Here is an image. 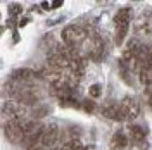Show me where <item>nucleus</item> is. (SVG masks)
<instances>
[{
  "instance_id": "1",
  "label": "nucleus",
  "mask_w": 152,
  "mask_h": 150,
  "mask_svg": "<svg viewBox=\"0 0 152 150\" xmlns=\"http://www.w3.org/2000/svg\"><path fill=\"white\" fill-rule=\"evenodd\" d=\"M62 38V43L64 45H71V47H78L80 43H83L88 36V31L85 26H80V24H73V26H67L62 29L61 33Z\"/></svg>"
},
{
  "instance_id": "2",
  "label": "nucleus",
  "mask_w": 152,
  "mask_h": 150,
  "mask_svg": "<svg viewBox=\"0 0 152 150\" xmlns=\"http://www.w3.org/2000/svg\"><path fill=\"white\" fill-rule=\"evenodd\" d=\"M24 114H26L24 103H21L19 100H7L2 107V121H4V124L21 121V119H24Z\"/></svg>"
},
{
  "instance_id": "3",
  "label": "nucleus",
  "mask_w": 152,
  "mask_h": 150,
  "mask_svg": "<svg viewBox=\"0 0 152 150\" xmlns=\"http://www.w3.org/2000/svg\"><path fill=\"white\" fill-rule=\"evenodd\" d=\"M4 133H5V138L9 141H12V143H23L24 136H26V119L4 124Z\"/></svg>"
},
{
  "instance_id": "4",
  "label": "nucleus",
  "mask_w": 152,
  "mask_h": 150,
  "mask_svg": "<svg viewBox=\"0 0 152 150\" xmlns=\"http://www.w3.org/2000/svg\"><path fill=\"white\" fill-rule=\"evenodd\" d=\"M135 33L138 36H149L152 33V10H143L135 19Z\"/></svg>"
},
{
  "instance_id": "5",
  "label": "nucleus",
  "mask_w": 152,
  "mask_h": 150,
  "mask_svg": "<svg viewBox=\"0 0 152 150\" xmlns=\"http://www.w3.org/2000/svg\"><path fill=\"white\" fill-rule=\"evenodd\" d=\"M119 107H121V112H123V119H126V121L137 119L138 114H140V105L133 97H124L119 102Z\"/></svg>"
},
{
  "instance_id": "6",
  "label": "nucleus",
  "mask_w": 152,
  "mask_h": 150,
  "mask_svg": "<svg viewBox=\"0 0 152 150\" xmlns=\"http://www.w3.org/2000/svg\"><path fill=\"white\" fill-rule=\"evenodd\" d=\"M88 57L92 60H100L104 55V40L100 38V35H92L88 38V47H86Z\"/></svg>"
},
{
  "instance_id": "7",
  "label": "nucleus",
  "mask_w": 152,
  "mask_h": 150,
  "mask_svg": "<svg viewBox=\"0 0 152 150\" xmlns=\"http://www.w3.org/2000/svg\"><path fill=\"white\" fill-rule=\"evenodd\" d=\"M35 78H40V69L35 71V69L23 67V69H16L10 73V81H14V83H26V81H31Z\"/></svg>"
},
{
  "instance_id": "8",
  "label": "nucleus",
  "mask_w": 152,
  "mask_h": 150,
  "mask_svg": "<svg viewBox=\"0 0 152 150\" xmlns=\"http://www.w3.org/2000/svg\"><path fill=\"white\" fill-rule=\"evenodd\" d=\"M100 112L105 119H111V121H123V112H121V107L119 103L116 102H105L102 107H100Z\"/></svg>"
},
{
  "instance_id": "9",
  "label": "nucleus",
  "mask_w": 152,
  "mask_h": 150,
  "mask_svg": "<svg viewBox=\"0 0 152 150\" xmlns=\"http://www.w3.org/2000/svg\"><path fill=\"white\" fill-rule=\"evenodd\" d=\"M59 140V126L56 122H50L45 126V133H43V138H42V147L45 149H50L54 147Z\"/></svg>"
},
{
  "instance_id": "10",
  "label": "nucleus",
  "mask_w": 152,
  "mask_h": 150,
  "mask_svg": "<svg viewBox=\"0 0 152 150\" xmlns=\"http://www.w3.org/2000/svg\"><path fill=\"white\" fill-rule=\"evenodd\" d=\"M145 136H147V133H145V130L140 124H130L128 126V138L135 145H142L143 141H145Z\"/></svg>"
},
{
  "instance_id": "11",
  "label": "nucleus",
  "mask_w": 152,
  "mask_h": 150,
  "mask_svg": "<svg viewBox=\"0 0 152 150\" xmlns=\"http://www.w3.org/2000/svg\"><path fill=\"white\" fill-rule=\"evenodd\" d=\"M128 145V133H124L123 130L116 131L111 138V149L113 150H124Z\"/></svg>"
},
{
  "instance_id": "12",
  "label": "nucleus",
  "mask_w": 152,
  "mask_h": 150,
  "mask_svg": "<svg viewBox=\"0 0 152 150\" xmlns=\"http://www.w3.org/2000/svg\"><path fill=\"white\" fill-rule=\"evenodd\" d=\"M85 67H86V60L81 55H78L76 59H73V60L69 62L67 71H69L71 74H75V76H83V73H85Z\"/></svg>"
},
{
  "instance_id": "13",
  "label": "nucleus",
  "mask_w": 152,
  "mask_h": 150,
  "mask_svg": "<svg viewBox=\"0 0 152 150\" xmlns=\"http://www.w3.org/2000/svg\"><path fill=\"white\" fill-rule=\"evenodd\" d=\"M128 29H130V24H114V43L118 47L123 45L124 38L128 35Z\"/></svg>"
},
{
  "instance_id": "14",
  "label": "nucleus",
  "mask_w": 152,
  "mask_h": 150,
  "mask_svg": "<svg viewBox=\"0 0 152 150\" xmlns=\"http://www.w3.org/2000/svg\"><path fill=\"white\" fill-rule=\"evenodd\" d=\"M132 23V9H119L114 16V24H130Z\"/></svg>"
},
{
  "instance_id": "15",
  "label": "nucleus",
  "mask_w": 152,
  "mask_h": 150,
  "mask_svg": "<svg viewBox=\"0 0 152 150\" xmlns=\"http://www.w3.org/2000/svg\"><path fill=\"white\" fill-rule=\"evenodd\" d=\"M138 79H140V83H142V84L151 86V84H152V71L149 69V67L138 69Z\"/></svg>"
},
{
  "instance_id": "16",
  "label": "nucleus",
  "mask_w": 152,
  "mask_h": 150,
  "mask_svg": "<svg viewBox=\"0 0 152 150\" xmlns=\"http://www.w3.org/2000/svg\"><path fill=\"white\" fill-rule=\"evenodd\" d=\"M48 112H50V107H48V105H43V107H37V109L33 111V114H31V119H33V121H37V119H42V117H45Z\"/></svg>"
},
{
  "instance_id": "17",
  "label": "nucleus",
  "mask_w": 152,
  "mask_h": 150,
  "mask_svg": "<svg viewBox=\"0 0 152 150\" xmlns=\"http://www.w3.org/2000/svg\"><path fill=\"white\" fill-rule=\"evenodd\" d=\"M81 109L88 114H94L95 109H97V103H95L94 100H83V102H81Z\"/></svg>"
},
{
  "instance_id": "18",
  "label": "nucleus",
  "mask_w": 152,
  "mask_h": 150,
  "mask_svg": "<svg viewBox=\"0 0 152 150\" xmlns=\"http://www.w3.org/2000/svg\"><path fill=\"white\" fill-rule=\"evenodd\" d=\"M88 93H90V97L92 98H97V97H100L102 95V84H92L90 86V90H88Z\"/></svg>"
},
{
  "instance_id": "19",
  "label": "nucleus",
  "mask_w": 152,
  "mask_h": 150,
  "mask_svg": "<svg viewBox=\"0 0 152 150\" xmlns=\"http://www.w3.org/2000/svg\"><path fill=\"white\" fill-rule=\"evenodd\" d=\"M21 5H19V4H14V5H10V14H12V16H18V14H21Z\"/></svg>"
},
{
  "instance_id": "20",
  "label": "nucleus",
  "mask_w": 152,
  "mask_h": 150,
  "mask_svg": "<svg viewBox=\"0 0 152 150\" xmlns=\"http://www.w3.org/2000/svg\"><path fill=\"white\" fill-rule=\"evenodd\" d=\"M147 102H149V105H151V109H152V84L147 86Z\"/></svg>"
},
{
  "instance_id": "21",
  "label": "nucleus",
  "mask_w": 152,
  "mask_h": 150,
  "mask_svg": "<svg viewBox=\"0 0 152 150\" xmlns=\"http://www.w3.org/2000/svg\"><path fill=\"white\" fill-rule=\"evenodd\" d=\"M28 23H29V19H28V17H23V19H21V23H19V26H21V28H24Z\"/></svg>"
},
{
  "instance_id": "22",
  "label": "nucleus",
  "mask_w": 152,
  "mask_h": 150,
  "mask_svg": "<svg viewBox=\"0 0 152 150\" xmlns=\"http://www.w3.org/2000/svg\"><path fill=\"white\" fill-rule=\"evenodd\" d=\"M42 9H52V4H48V2H42Z\"/></svg>"
},
{
  "instance_id": "23",
  "label": "nucleus",
  "mask_w": 152,
  "mask_h": 150,
  "mask_svg": "<svg viewBox=\"0 0 152 150\" xmlns=\"http://www.w3.org/2000/svg\"><path fill=\"white\" fill-rule=\"evenodd\" d=\"M62 5V2H52V9H57V7H61Z\"/></svg>"
},
{
  "instance_id": "24",
  "label": "nucleus",
  "mask_w": 152,
  "mask_h": 150,
  "mask_svg": "<svg viewBox=\"0 0 152 150\" xmlns=\"http://www.w3.org/2000/svg\"><path fill=\"white\" fill-rule=\"evenodd\" d=\"M147 67L152 71V52H151V59H149V66H147Z\"/></svg>"
},
{
  "instance_id": "25",
  "label": "nucleus",
  "mask_w": 152,
  "mask_h": 150,
  "mask_svg": "<svg viewBox=\"0 0 152 150\" xmlns=\"http://www.w3.org/2000/svg\"><path fill=\"white\" fill-rule=\"evenodd\" d=\"M26 150H42V145H38V147H31V149H26Z\"/></svg>"
},
{
  "instance_id": "26",
  "label": "nucleus",
  "mask_w": 152,
  "mask_h": 150,
  "mask_svg": "<svg viewBox=\"0 0 152 150\" xmlns=\"http://www.w3.org/2000/svg\"><path fill=\"white\" fill-rule=\"evenodd\" d=\"M54 150H57V149H54Z\"/></svg>"
}]
</instances>
